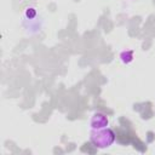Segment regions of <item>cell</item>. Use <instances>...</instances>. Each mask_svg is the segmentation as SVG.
<instances>
[{
    "instance_id": "obj_1",
    "label": "cell",
    "mask_w": 155,
    "mask_h": 155,
    "mask_svg": "<svg viewBox=\"0 0 155 155\" xmlns=\"http://www.w3.org/2000/svg\"><path fill=\"white\" fill-rule=\"evenodd\" d=\"M115 138H116L115 132L109 127L102 130H92L90 136L91 143L98 149H105L111 147L115 142Z\"/></svg>"
},
{
    "instance_id": "obj_2",
    "label": "cell",
    "mask_w": 155,
    "mask_h": 155,
    "mask_svg": "<svg viewBox=\"0 0 155 155\" xmlns=\"http://www.w3.org/2000/svg\"><path fill=\"white\" fill-rule=\"evenodd\" d=\"M91 130H102L109 126V119L103 113H94L90 120Z\"/></svg>"
},
{
    "instance_id": "obj_3",
    "label": "cell",
    "mask_w": 155,
    "mask_h": 155,
    "mask_svg": "<svg viewBox=\"0 0 155 155\" xmlns=\"http://www.w3.org/2000/svg\"><path fill=\"white\" fill-rule=\"evenodd\" d=\"M120 59L124 64H128L133 61V51L132 50H126V51H122L120 53Z\"/></svg>"
},
{
    "instance_id": "obj_4",
    "label": "cell",
    "mask_w": 155,
    "mask_h": 155,
    "mask_svg": "<svg viewBox=\"0 0 155 155\" xmlns=\"http://www.w3.org/2000/svg\"><path fill=\"white\" fill-rule=\"evenodd\" d=\"M36 15H38L36 8L35 7H31V6L28 7V8H25V11H24V16H25L27 19H33V18L36 17Z\"/></svg>"
}]
</instances>
